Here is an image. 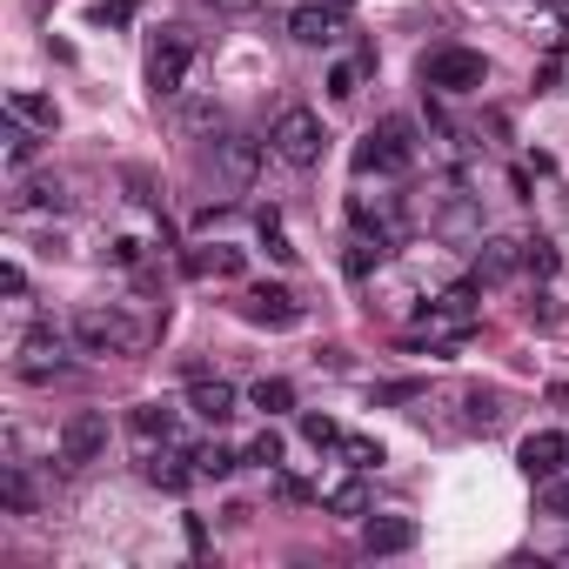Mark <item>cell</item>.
I'll list each match as a JSON object with an SVG mask.
<instances>
[{"label":"cell","mask_w":569,"mask_h":569,"mask_svg":"<svg viewBox=\"0 0 569 569\" xmlns=\"http://www.w3.org/2000/svg\"><path fill=\"white\" fill-rule=\"evenodd\" d=\"M181 128H188V134H215V128H222V108H215V100H188V108H181Z\"/></svg>","instance_id":"28"},{"label":"cell","mask_w":569,"mask_h":569,"mask_svg":"<svg viewBox=\"0 0 569 569\" xmlns=\"http://www.w3.org/2000/svg\"><path fill=\"white\" fill-rule=\"evenodd\" d=\"M416 168V128H408L402 115H389V121H376L369 134H361V147H355V175H382V181H395V175H408Z\"/></svg>","instance_id":"1"},{"label":"cell","mask_w":569,"mask_h":569,"mask_svg":"<svg viewBox=\"0 0 569 569\" xmlns=\"http://www.w3.org/2000/svg\"><path fill=\"white\" fill-rule=\"evenodd\" d=\"M523 269H536V275H556V248H549V241H523Z\"/></svg>","instance_id":"35"},{"label":"cell","mask_w":569,"mask_h":569,"mask_svg":"<svg viewBox=\"0 0 569 569\" xmlns=\"http://www.w3.org/2000/svg\"><path fill=\"white\" fill-rule=\"evenodd\" d=\"M423 395V382H382L376 389V402H416Z\"/></svg>","instance_id":"38"},{"label":"cell","mask_w":569,"mask_h":569,"mask_svg":"<svg viewBox=\"0 0 569 569\" xmlns=\"http://www.w3.org/2000/svg\"><path fill=\"white\" fill-rule=\"evenodd\" d=\"M241 316L254 322V329H295L301 322V301H295V288H248L241 295Z\"/></svg>","instance_id":"11"},{"label":"cell","mask_w":569,"mask_h":569,"mask_svg":"<svg viewBox=\"0 0 569 569\" xmlns=\"http://www.w3.org/2000/svg\"><path fill=\"white\" fill-rule=\"evenodd\" d=\"M269 147L282 154L288 168H316V162H322V147H329L322 115H316V108H282L275 128H269Z\"/></svg>","instance_id":"4"},{"label":"cell","mask_w":569,"mask_h":569,"mask_svg":"<svg viewBox=\"0 0 569 569\" xmlns=\"http://www.w3.org/2000/svg\"><path fill=\"white\" fill-rule=\"evenodd\" d=\"M68 348H74V329H55V322H40L14 342V376L21 382H55L68 376Z\"/></svg>","instance_id":"3"},{"label":"cell","mask_w":569,"mask_h":569,"mask_svg":"<svg viewBox=\"0 0 569 569\" xmlns=\"http://www.w3.org/2000/svg\"><path fill=\"white\" fill-rule=\"evenodd\" d=\"M34 134H40V128H27L21 115H8V134H0V141H8V168H27V162H34V147H40Z\"/></svg>","instance_id":"24"},{"label":"cell","mask_w":569,"mask_h":569,"mask_svg":"<svg viewBox=\"0 0 569 569\" xmlns=\"http://www.w3.org/2000/svg\"><path fill=\"white\" fill-rule=\"evenodd\" d=\"M382 254H389V235H376V228H355V235H348V254H342V269L361 282L369 269H382Z\"/></svg>","instance_id":"18"},{"label":"cell","mask_w":569,"mask_h":569,"mask_svg":"<svg viewBox=\"0 0 569 569\" xmlns=\"http://www.w3.org/2000/svg\"><path fill=\"white\" fill-rule=\"evenodd\" d=\"M100 455H108V416L100 408H74L61 423V470H87Z\"/></svg>","instance_id":"7"},{"label":"cell","mask_w":569,"mask_h":569,"mask_svg":"<svg viewBox=\"0 0 569 569\" xmlns=\"http://www.w3.org/2000/svg\"><path fill=\"white\" fill-rule=\"evenodd\" d=\"M462 408H470V429H496L502 423V395L496 389H462Z\"/></svg>","instance_id":"20"},{"label":"cell","mask_w":569,"mask_h":569,"mask_svg":"<svg viewBox=\"0 0 569 569\" xmlns=\"http://www.w3.org/2000/svg\"><path fill=\"white\" fill-rule=\"evenodd\" d=\"M188 549H194V556L209 549V523H201V515H188Z\"/></svg>","instance_id":"40"},{"label":"cell","mask_w":569,"mask_h":569,"mask_svg":"<svg viewBox=\"0 0 569 569\" xmlns=\"http://www.w3.org/2000/svg\"><path fill=\"white\" fill-rule=\"evenodd\" d=\"M335 8H355V0H335Z\"/></svg>","instance_id":"43"},{"label":"cell","mask_w":569,"mask_h":569,"mask_svg":"<svg viewBox=\"0 0 569 569\" xmlns=\"http://www.w3.org/2000/svg\"><path fill=\"white\" fill-rule=\"evenodd\" d=\"M68 329H74V348H81V355H134V348H141L134 316H121V308H100V301H87Z\"/></svg>","instance_id":"2"},{"label":"cell","mask_w":569,"mask_h":569,"mask_svg":"<svg viewBox=\"0 0 569 569\" xmlns=\"http://www.w3.org/2000/svg\"><path fill=\"white\" fill-rule=\"evenodd\" d=\"M241 269H248V254L228 248V241H209V248H188V254H181V275H188V282H209V275H215V282H235Z\"/></svg>","instance_id":"12"},{"label":"cell","mask_w":569,"mask_h":569,"mask_svg":"<svg viewBox=\"0 0 569 569\" xmlns=\"http://www.w3.org/2000/svg\"><path fill=\"white\" fill-rule=\"evenodd\" d=\"M0 502H8L14 515H27V509H34V483H27L21 462H8V476H0Z\"/></svg>","instance_id":"25"},{"label":"cell","mask_w":569,"mask_h":569,"mask_svg":"<svg viewBox=\"0 0 569 569\" xmlns=\"http://www.w3.org/2000/svg\"><path fill=\"white\" fill-rule=\"evenodd\" d=\"M543 502H549V515H562V523H569V476L543 483Z\"/></svg>","instance_id":"37"},{"label":"cell","mask_w":569,"mask_h":569,"mask_svg":"<svg viewBox=\"0 0 569 569\" xmlns=\"http://www.w3.org/2000/svg\"><path fill=\"white\" fill-rule=\"evenodd\" d=\"M329 509H335V515H369V489H361V483L348 476V483H335V489H329Z\"/></svg>","instance_id":"27"},{"label":"cell","mask_w":569,"mask_h":569,"mask_svg":"<svg viewBox=\"0 0 569 569\" xmlns=\"http://www.w3.org/2000/svg\"><path fill=\"white\" fill-rule=\"evenodd\" d=\"M235 402H241V395H235V382H222V376H215V382H209V376H194V389H188V408H194L201 423H215V429L235 416Z\"/></svg>","instance_id":"14"},{"label":"cell","mask_w":569,"mask_h":569,"mask_svg":"<svg viewBox=\"0 0 569 569\" xmlns=\"http://www.w3.org/2000/svg\"><path fill=\"white\" fill-rule=\"evenodd\" d=\"M549 14H556V21H562V27H569V0H549Z\"/></svg>","instance_id":"42"},{"label":"cell","mask_w":569,"mask_h":569,"mask_svg":"<svg viewBox=\"0 0 569 569\" xmlns=\"http://www.w3.org/2000/svg\"><path fill=\"white\" fill-rule=\"evenodd\" d=\"M8 115H21V121L40 128V134H55V128H61V108H55L47 94H34V87H14V94H8Z\"/></svg>","instance_id":"19"},{"label":"cell","mask_w":569,"mask_h":569,"mask_svg":"<svg viewBox=\"0 0 569 569\" xmlns=\"http://www.w3.org/2000/svg\"><path fill=\"white\" fill-rule=\"evenodd\" d=\"M342 462H348L355 476H369L376 462H382V442H376V436H342Z\"/></svg>","instance_id":"26"},{"label":"cell","mask_w":569,"mask_h":569,"mask_svg":"<svg viewBox=\"0 0 569 569\" xmlns=\"http://www.w3.org/2000/svg\"><path fill=\"white\" fill-rule=\"evenodd\" d=\"M141 14V0H100V8H94V27H128Z\"/></svg>","instance_id":"31"},{"label":"cell","mask_w":569,"mask_h":569,"mask_svg":"<svg viewBox=\"0 0 569 569\" xmlns=\"http://www.w3.org/2000/svg\"><path fill=\"white\" fill-rule=\"evenodd\" d=\"M241 462H254V470H275V462H282V436H275V429H262V436H254V442L241 449Z\"/></svg>","instance_id":"29"},{"label":"cell","mask_w":569,"mask_h":569,"mask_svg":"<svg viewBox=\"0 0 569 569\" xmlns=\"http://www.w3.org/2000/svg\"><path fill=\"white\" fill-rule=\"evenodd\" d=\"M21 209H27V215H61L68 194H61V181H27V188H21Z\"/></svg>","instance_id":"22"},{"label":"cell","mask_w":569,"mask_h":569,"mask_svg":"<svg viewBox=\"0 0 569 569\" xmlns=\"http://www.w3.org/2000/svg\"><path fill=\"white\" fill-rule=\"evenodd\" d=\"M248 402H254V408H262V416H282V408H295V389H288L282 376H262V382H254V389H248Z\"/></svg>","instance_id":"21"},{"label":"cell","mask_w":569,"mask_h":569,"mask_svg":"<svg viewBox=\"0 0 569 569\" xmlns=\"http://www.w3.org/2000/svg\"><path fill=\"white\" fill-rule=\"evenodd\" d=\"M254 228H262V241H269L275 262H295V248H288V235H282V215H275V209H262V222H254Z\"/></svg>","instance_id":"30"},{"label":"cell","mask_w":569,"mask_h":569,"mask_svg":"<svg viewBox=\"0 0 569 569\" xmlns=\"http://www.w3.org/2000/svg\"><path fill=\"white\" fill-rule=\"evenodd\" d=\"M361 549H369V556L416 549V523H408V515H361Z\"/></svg>","instance_id":"13"},{"label":"cell","mask_w":569,"mask_h":569,"mask_svg":"<svg viewBox=\"0 0 569 569\" xmlns=\"http://www.w3.org/2000/svg\"><path fill=\"white\" fill-rule=\"evenodd\" d=\"M141 476L154 483V489H168V496H181L201 470H194V449H175V442H154V449H141Z\"/></svg>","instance_id":"10"},{"label":"cell","mask_w":569,"mask_h":569,"mask_svg":"<svg viewBox=\"0 0 569 569\" xmlns=\"http://www.w3.org/2000/svg\"><path fill=\"white\" fill-rule=\"evenodd\" d=\"M128 201H141V209H162V194H154L147 168H128Z\"/></svg>","instance_id":"34"},{"label":"cell","mask_w":569,"mask_h":569,"mask_svg":"<svg viewBox=\"0 0 569 569\" xmlns=\"http://www.w3.org/2000/svg\"><path fill=\"white\" fill-rule=\"evenodd\" d=\"M423 81H429L436 94H476V87L489 81V61L476 55V47H442V55L423 61Z\"/></svg>","instance_id":"6"},{"label":"cell","mask_w":569,"mask_h":569,"mask_svg":"<svg viewBox=\"0 0 569 569\" xmlns=\"http://www.w3.org/2000/svg\"><path fill=\"white\" fill-rule=\"evenodd\" d=\"M515 470H523L530 483H556V476H569V436H562V429H536V436H523V449H515Z\"/></svg>","instance_id":"8"},{"label":"cell","mask_w":569,"mask_h":569,"mask_svg":"<svg viewBox=\"0 0 569 569\" xmlns=\"http://www.w3.org/2000/svg\"><path fill=\"white\" fill-rule=\"evenodd\" d=\"M194 470L222 483V476H235V470H241V455H235L228 442H201V449H194Z\"/></svg>","instance_id":"23"},{"label":"cell","mask_w":569,"mask_h":569,"mask_svg":"<svg viewBox=\"0 0 569 569\" xmlns=\"http://www.w3.org/2000/svg\"><path fill=\"white\" fill-rule=\"evenodd\" d=\"M288 34H295L301 47H329V40H342V21H335V8L308 0V8H295V14H288Z\"/></svg>","instance_id":"15"},{"label":"cell","mask_w":569,"mask_h":569,"mask_svg":"<svg viewBox=\"0 0 569 569\" xmlns=\"http://www.w3.org/2000/svg\"><path fill=\"white\" fill-rule=\"evenodd\" d=\"M209 8H222V14H248L254 0H209Z\"/></svg>","instance_id":"41"},{"label":"cell","mask_w":569,"mask_h":569,"mask_svg":"<svg viewBox=\"0 0 569 569\" xmlns=\"http://www.w3.org/2000/svg\"><path fill=\"white\" fill-rule=\"evenodd\" d=\"M188 68H194V34H181V27H168L162 40L147 47V87L162 94V100H175L181 87H188Z\"/></svg>","instance_id":"5"},{"label":"cell","mask_w":569,"mask_h":569,"mask_svg":"<svg viewBox=\"0 0 569 569\" xmlns=\"http://www.w3.org/2000/svg\"><path fill=\"white\" fill-rule=\"evenodd\" d=\"M0 295H27V269H21V262L0 269Z\"/></svg>","instance_id":"39"},{"label":"cell","mask_w":569,"mask_h":569,"mask_svg":"<svg viewBox=\"0 0 569 569\" xmlns=\"http://www.w3.org/2000/svg\"><path fill=\"white\" fill-rule=\"evenodd\" d=\"M329 94H335V100H355V94H361V68H355V61H342V68L329 74Z\"/></svg>","instance_id":"33"},{"label":"cell","mask_w":569,"mask_h":569,"mask_svg":"<svg viewBox=\"0 0 569 569\" xmlns=\"http://www.w3.org/2000/svg\"><path fill=\"white\" fill-rule=\"evenodd\" d=\"M128 436H134L141 449L175 442V408H168V402H134V408H128Z\"/></svg>","instance_id":"16"},{"label":"cell","mask_w":569,"mask_h":569,"mask_svg":"<svg viewBox=\"0 0 569 569\" xmlns=\"http://www.w3.org/2000/svg\"><path fill=\"white\" fill-rule=\"evenodd\" d=\"M301 436L316 442V449H342V429H335V416H301Z\"/></svg>","instance_id":"32"},{"label":"cell","mask_w":569,"mask_h":569,"mask_svg":"<svg viewBox=\"0 0 569 569\" xmlns=\"http://www.w3.org/2000/svg\"><path fill=\"white\" fill-rule=\"evenodd\" d=\"M515 269H523V241L496 235V241H483V248H476V282H509Z\"/></svg>","instance_id":"17"},{"label":"cell","mask_w":569,"mask_h":569,"mask_svg":"<svg viewBox=\"0 0 569 569\" xmlns=\"http://www.w3.org/2000/svg\"><path fill=\"white\" fill-rule=\"evenodd\" d=\"M476 215H470V201H449V215H442V235H470Z\"/></svg>","instance_id":"36"},{"label":"cell","mask_w":569,"mask_h":569,"mask_svg":"<svg viewBox=\"0 0 569 569\" xmlns=\"http://www.w3.org/2000/svg\"><path fill=\"white\" fill-rule=\"evenodd\" d=\"M215 175H222L235 194H248L254 175H262V141H254V134H222V141H215Z\"/></svg>","instance_id":"9"}]
</instances>
